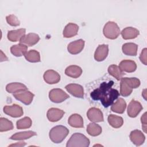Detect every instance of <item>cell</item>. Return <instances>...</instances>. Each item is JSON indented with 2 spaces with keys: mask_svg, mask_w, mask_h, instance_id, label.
Here are the masks:
<instances>
[{
  "mask_svg": "<svg viewBox=\"0 0 147 147\" xmlns=\"http://www.w3.org/2000/svg\"><path fill=\"white\" fill-rule=\"evenodd\" d=\"M6 18L7 22L11 26H17L20 25V21L18 20V18L13 14H10L6 16Z\"/></svg>",
  "mask_w": 147,
  "mask_h": 147,
  "instance_id": "cell-36",
  "label": "cell"
},
{
  "mask_svg": "<svg viewBox=\"0 0 147 147\" xmlns=\"http://www.w3.org/2000/svg\"><path fill=\"white\" fill-rule=\"evenodd\" d=\"M90 145L89 139L84 134L75 133L72 135L68 141L67 147H87Z\"/></svg>",
  "mask_w": 147,
  "mask_h": 147,
  "instance_id": "cell-3",
  "label": "cell"
},
{
  "mask_svg": "<svg viewBox=\"0 0 147 147\" xmlns=\"http://www.w3.org/2000/svg\"><path fill=\"white\" fill-rule=\"evenodd\" d=\"M26 60L31 63H37L40 61V53L36 50H30L25 55Z\"/></svg>",
  "mask_w": 147,
  "mask_h": 147,
  "instance_id": "cell-31",
  "label": "cell"
},
{
  "mask_svg": "<svg viewBox=\"0 0 147 147\" xmlns=\"http://www.w3.org/2000/svg\"><path fill=\"white\" fill-rule=\"evenodd\" d=\"M6 90L9 93H17L18 92L28 90L26 86L24 84L18 83V82H14V83H11L8 84H7L6 87Z\"/></svg>",
  "mask_w": 147,
  "mask_h": 147,
  "instance_id": "cell-26",
  "label": "cell"
},
{
  "mask_svg": "<svg viewBox=\"0 0 147 147\" xmlns=\"http://www.w3.org/2000/svg\"><path fill=\"white\" fill-rule=\"evenodd\" d=\"M146 55H147V49L146 48H144L140 56V59L141 61L145 65L147 64V57H146Z\"/></svg>",
  "mask_w": 147,
  "mask_h": 147,
  "instance_id": "cell-37",
  "label": "cell"
},
{
  "mask_svg": "<svg viewBox=\"0 0 147 147\" xmlns=\"http://www.w3.org/2000/svg\"><path fill=\"white\" fill-rule=\"evenodd\" d=\"M138 45L133 42L125 43L122 45V50L124 54L129 56H136Z\"/></svg>",
  "mask_w": 147,
  "mask_h": 147,
  "instance_id": "cell-22",
  "label": "cell"
},
{
  "mask_svg": "<svg viewBox=\"0 0 147 147\" xmlns=\"http://www.w3.org/2000/svg\"><path fill=\"white\" fill-rule=\"evenodd\" d=\"M102 127L95 123H90L87 127V133L91 136H97L101 134Z\"/></svg>",
  "mask_w": 147,
  "mask_h": 147,
  "instance_id": "cell-30",
  "label": "cell"
},
{
  "mask_svg": "<svg viewBox=\"0 0 147 147\" xmlns=\"http://www.w3.org/2000/svg\"><path fill=\"white\" fill-rule=\"evenodd\" d=\"M103 34L109 39L117 38L120 34V29L117 23L113 21L107 22L103 28Z\"/></svg>",
  "mask_w": 147,
  "mask_h": 147,
  "instance_id": "cell-4",
  "label": "cell"
},
{
  "mask_svg": "<svg viewBox=\"0 0 147 147\" xmlns=\"http://www.w3.org/2000/svg\"><path fill=\"white\" fill-rule=\"evenodd\" d=\"M119 67L123 72H133L136 71L137 68V64L133 60H123L119 63Z\"/></svg>",
  "mask_w": 147,
  "mask_h": 147,
  "instance_id": "cell-18",
  "label": "cell"
},
{
  "mask_svg": "<svg viewBox=\"0 0 147 147\" xmlns=\"http://www.w3.org/2000/svg\"><path fill=\"white\" fill-rule=\"evenodd\" d=\"M84 46V41L82 39L75 40L70 42L67 47L68 51L72 55H76L80 53Z\"/></svg>",
  "mask_w": 147,
  "mask_h": 147,
  "instance_id": "cell-11",
  "label": "cell"
},
{
  "mask_svg": "<svg viewBox=\"0 0 147 147\" xmlns=\"http://www.w3.org/2000/svg\"><path fill=\"white\" fill-rule=\"evenodd\" d=\"M113 84V81L103 82L98 88L91 92V98L95 100H99L105 107L111 106L119 95L118 90L112 88Z\"/></svg>",
  "mask_w": 147,
  "mask_h": 147,
  "instance_id": "cell-1",
  "label": "cell"
},
{
  "mask_svg": "<svg viewBox=\"0 0 147 147\" xmlns=\"http://www.w3.org/2000/svg\"><path fill=\"white\" fill-rule=\"evenodd\" d=\"M126 107V103L123 98H119L117 100L111 105V110L117 113L122 114Z\"/></svg>",
  "mask_w": 147,
  "mask_h": 147,
  "instance_id": "cell-24",
  "label": "cell"
},
{
  "mask_svg": "<svg viewBox=\"0 0 147 147\" xmlns=\"http://www.w3.org/2000/svg\"><path fill=\"white\" fill-rule=\"evenodd\" d=\"M142 122V127L145 133H146V113L145 112L141 118Z\"/></svg>",
  "mask_w": 147,
  "mask_h": 147,
  "instance_id": "cell-38",
  "label": "cell"
},
{
  "mask_svg": "<svg viewBox=\"0 0 147 147\" xmlns=\"http://www.w3.org/2000/svg\"><path fill=\"white\" fill-rule=\"evenodd\" d=\"M142 93H143V94H144V95H142V96H144V98H145V99H146V89L144 90V91H143Z\"/></svg>",
  "mask_w": 147,
  "mask_h": 147,
  "instance_id": "cell-41",
  "label": "cell"
},
{
  "mask_svg": "<svg viewBox=\"0 0 147 147\" xmlns=\"http://www.w3.org/2000/svg\"><path fill=\"white\" fill-rule=\"evenodd\" d=\"M139 30L133 27H126L121 32L122 38L125 40L135 38L139 35Z\"/></svg>",
  "mask_w": 147,
  "mask_h": 147,
  "instance_id": "cell-20",
  "label": "cell"
},
{
  "mask_svg": "<svg viewBox=\"0 0 147 147\" xmlns=\"http://www.w3.org/2000/svg\"><path fill=\"white\" fill-rule=\"evenodd\" d=\"M69 133V130L62 125L56 126L51 129L49 136L51 140L56 144L61 142Z\"/></svg>",
  "mask_w": 147,
  "mask_h": 147,
  "instance_id": "cell-2",
  "label": "cell"
},
{
  "mask_svg": "<svg viewBox=\"0 0 147 147\" xmlns=\"http://www.w3.org/2000/svg\"><path fill=\"white\" fill-rule=\"evenodd\" d=\"M13 129V123L7 118L1 117L0 118V131H6Z\"/></svg>",
  "mask_w": 147,
  "mask_h": 147,
  "instance_id": "cell-34",
  "label": "cell"
},
{
  "mask_svg": "<svg viewBox=\"0 0 147 147\" xmlns=\"http://www.w3.org/2000/svg\"><path fill=\"white\" fill-rule=\"evenodd\" d=\"M87 116L88 119L93 122H99L103 121V113L99 109L96 107L90 108L87 113Z\"/></svg>",
  "mask_w": 147,
  "mask_h": 147,
  "instance_id": "cell-8",
  "label": "cell"
},
{
  "mask_svg": "<svg viewBox=\"0 0 147 147\" xmlns=\"http://www.w3.org/2000/svg\"><path fill=\"white\" fill-rule=\"evenodd\" d=\"M40 40V37L38 34L34 33H30L25 35L20 41V44L26 46L32 47L37 44Z\"/></svg>",
  "mask_w": 147,
  "mask_h": 147,
  "instance_id": "cell-14",
  "label": "cell"
},
{
  "mask_svg": "<svg viewBox=\"0 0 147 147\" xmlns=\"http://www.w3.org/2000/svg\"><path fill=\"white\" fill-rule=\"evenodd\" d=\"M142 109L143 107L139 102L133 99L128 105L127 114L130 117L134 118L137 116Z\"/></svg>",
  "mask_w": 147,
  "mask_h": 147,
  "instance_id": "cell-9",
  "label": "cell"
},
{
  "mask_svg": "<svg viewBox=\"0 0 147 147\" xmlns=\"http://www.w3.org/2000/svg\"><path fill=\"white\" fill-rule=\"evenodd\" d=\"M32 124V119L28 117H25L17 121V128L18 129H24L29 128Z\"/></svg>",
  "mask_w": 147,
  "mask_h": 147,
  "instance_id": "cell-32",
  "label": "cell"
},
{
  "mask_svg": "<svg viewBox=\"0 0 147 147\" xmlns=\"http://www.w3.org/2000/svg\"><path fill=\"white\" fill-rule=\"evenodd\" d=\"M26 145V144L24 142H17L16 144H11L10 145H9V146H24Z\"/></svg>",
  "mask_w": 147,
  "mask_h": 147,
  "instance_id": "cell-39",
  "label": "cell"
},
{
  "mask_svg": "<svg viewBox=\"0 0 147 147\" xmlns=\"http://www.w3.org/2000/svg\"><path fill=\"white\" fill-rule=\"evenodd\" d=\"M36 135H37V133L36 132L31 130H29L26 131L16 133L12 135L10 137V139L13 140H23L28 139L31 137H33Z\"/></svg>",
  "mask_w": 147,
  "mask_h": 147,
  "instance_id": "cell-27",
  "label": "cell"
},
{
  "mask_svg": "<svg viewBox=\"0 0 147 147\" xmlns=\"http://www.w3.org/2000/svg\"><path fill=\"white\" fill-rule=\"evenodd\" d=\"M3 112L14 118L20 117L24 114L22 108L17 104H13L11 106H5L3 107Z\"/></svg>",
  "mask_w": 147,
  "mask_h": 147,
  "instance_id": "cell-7",
  "label": "cell"
},
{
  "mask_svg": "<svg viewBox=\"0 0 147 147\" xmlns=\"http://www.w3.org/2000/svg\"><path fill=\"white\" fill-rule=\"evenodd\" d=\"M108 122L109 124L114 128H119L121 127L123 123V118L121 117L110 114L108 116Z\"/></svg>",
  "mask_w": 147,
  "mask_h": 147,
  "instance_id": "cell-29",
  "label": "cell"
},
{
  "mask_svg": "<svg viewBox=\"0 0 147 147\" xmlns=\"http://www.w3.org/2000/svg\"><path fill=\"white\" fill-rule=\"evenodd\" d=\"M69 97V96L66 92L60 88L52 89L49 93V99L54 103H61Z\"/></svg>",
  "mask_w": 147,
  "mask_h": 147,
  "instance_id": "cell-5",
  "label": "cell"
},
{
  "mask_svg": "<svg viewBox=\"0 0 147 147\" xmlns=\"http://www.w3.org/2000/svg\"><path fill=\"white\" fill-rule=\"evenodd\" d=\"M108 72L118 80H121L125 75V73L121 71L120 68L115 64H112L109 67Z\"/></svg>",
  "mask_w": 147,
  "mask_h": 147,
  "instance_id": "cell-28",
  "label": "cell"
},
{
  "mask_svg": "<svg viewBox=\"0 0 147 147\" xmlns=\"http://www.w3.org/2000/svg\"><path fill=\"white\" fill-rule=\"evenodd\" d=\"M1 61H5V60H7L8 59L7 57L5 56V55H4L2 52V51H1Z\"/></svg>",
  "mask_w": 147,
  "mask_h": 147,
  "instance_id": "cell-40",
  "label": "cell"
},
{
  "mask_svg": "<svg viewBox=\"0 0 147 147\" xmlns=\"http://www.w3.org/2000/svg\"><path fill=\"white\" fill-rule=\"evenodd\" d=\"M122 79L133 89L138 87L140 85V81L136 78H122Z\"/></svg>",
  "mask_w": 147,
  "mask_h": 147,
  "instance_id": "cell-35",
  "label": "cell"
},
{
  "mask_svg": "<svg viewBox=\"0 0 147 147\" xmlns=\"http://www.w3.org/2000/svg\"><path fill=\"white\" fill-rule=\"evenodd\" d=\"M26 29L21 28L17 30H10L7 33V38L12 42H16L20 41V40L25 36Z\"/></svg>",
  "mask_w": 147,
  "mask_h": 147,
  "instance_id": "cell-17",
  "label": "cell"
},
{
  "mask_svg": "<svg viewBox=\"0 0 147 147\" xmlns=\"http://www.w3.org/2000/svg\"><path fill=\"white\" fill-rule=\"evenodd\" d=\"M66 90L76 98H83L84 96V90L83 87L78 84H69L65 86Z\"/></svg>",
  "mask_w": 147,
  "mask_h": 147,
  "instance_id": "cell-10",
  "label": "cell"
},
{
  "mask_svg": "<svg viewBox=\"0 0 147 147\" xmlns=\"http://www.w3.org/2000/svg\"><path fill=\"white\" fill-rule=\"evenodd\" d=\"M64 111L57 108L49 109L47 114V118L51 122H57L59 121L64 115Z\"/></svg>",
  "mask_w": 147,
  "mask_h": 147,
  "instance_id": "cell-15",
  "label": "cell"
},
{
  "mask_svg": "<svg viewBox=\"0 0 147 147\" xmlns=\"http://www.w3.org/2000/svg\"><path fill=\"white\" fill-rule=\"evenodd\" d=\"M65 74L66 75L73 78H77L79 77L82 74V68L75 65H72L67 67L65 70Z\"/></svg>",
  "mask_w": 147,
  "mask_h": 147,
  "instance_id": "cell-23",
  "label": "cell"
},
{
  "mask_svg": "<svg viewBox=\"0 0 147 147\" xmlns=\"http://www.w3.org/2000/svg\"><path fill=\"white\" fill-rule=\"evenodd\" d=\"M69 125L74 127L81 128L83 127V119L78 114H72L68 118Z\"/></svg>",
  "mask_w": 147,
  "mask_h": 147,
  "instance_id": "cell-21",
  "label": "cell"
},
{
  "mask_svg": "<svg viewBox=\"0 0 147 147\" xmlns=\"http://www.w3.org/2000/svg\"><path fill=\"white\" fill-rule=\"evenodd\" d=\"M34 94L28 90H23L13 94V96L19 101L26 105H30L33 99Z\"/></svg>",
  "mask_w": 147,
  "mask_h": 147,
  "instance_id": "cell-6",
  "label": "cell"
},
{
  "mask_svg": "<svg viewBox=\"0 0 147 147\" xmlns=\"http://www.w3.org/2000/svg\"><path fill=\"white\" fill-rule=\"evenodd\" d=\"M44 79L48 84L57 83L60 80V75L55 71L49 69L45 71L43 75Z\"/></svg>",
  "mask_w": 147,
  "mask_h": 147,
  "instance_id": "cell-12",
  "label": "cell"
},
{
  "mask_svg": "<svg viewBox=\"0 0 147 147\" xmlns=\"http://www.w3.org/2000/svg\"><path fill=\"white\" fill-rule=\"evenodd\" d=\"M130 139L134 145L136 146H140L144 142L145 137L144 134L140 130H134L131 131L130 134Z\"/></svg>",
  "mask_w": 147,
  "mask_h": 147,
  "instance_id": "cell-16",
  "label": "cell"
},
{
  "mask_svg": "<svg viewBox=\"0 0 147 147\" xmlns=\"http://www.w3.org/2000/svg\"><path fill=\"white\" fill-rule=\"evenodd\" d=\"M79 30V26L74 23L68 24L63 30V36L65 38H70L76 36Z\"/></svg>",
  "mask_w": 147,
  "mask_h": 147,
  "instance_id": "cell-19",
  "label": "cell"
},
{
  "mask_svg": "<svg viewBox=\"0 0 147 147\" xmlns=\"http://www.w3.org/2000/svg\"><path fill=\"white\" fill-rule=\"evenodd\" d=\"M27 49L28 47L22 44L14 45L10 48L11 53L14 56L17 57H20L22 55H25V54L27 52Z\"/></svg>",
  "mask_w": 147,
  "mask_h": 147,
  "instance_id": "cell-25",
  "label": "cell"
},
{
  "mask_svg": "<svg viewBox=\"0 0 147 147\" xmlns=\"http://www.w3.org/2000/svg\"><path fill=\"white\" fill-rule=\"evenodd\" d=\"M133 88L122 78L120 83V94L123 96H127L132 92Z\"/></svg>",
  "mask_w": 147,
  "mask_h": 147,
  "instance_id": "cell-33",
  "label": "cell"
},
{
  "mask_svg": "<svg viewBox=\"0 0 147 147\" xmlns=\"http://www.w3.org/2000/svg\"><path fill=\"white\" fill-rule=\"evenodd\" d=\"M109 53V46L107 44L99 45L96 48L94 58L98 61L104 60L107 56Z\"/></svg>",
  "mask_w": 147,
  "mask_h": 147,
  "instance_id": "cell-13",
  "label": "cell"
}]
</instances>
